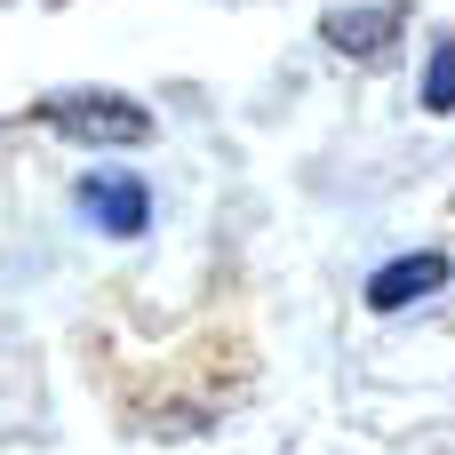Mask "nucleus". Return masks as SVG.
I'll return each mask as SVG.
<instances>
[{
    "label": "nucleus",
    "mask_w": 455,
    "mask_h": 455,
    "mask_svg": "<svg viewBox=\"0 0 455 455\" xmlns=\"http://www.w3.org/2000/svg\"><path fill=\"white\" fill-rule=\"evenodd\" d=\"M40 120L72 144H144L152 136V112L128 104V96H48Z\"/></svg>",
    "instance_id": "f257e3e1"
},
{
    "label": "nucleus",
    "mask_w": 455,
    "mask_h": 455,
    "mask_svg": "<svg viewBox=\"0 0 455 455\" xmlns=\"http://www.w3.org/2000/svg\"><path fill=\"white\" fill-rule=\"evenodd\" d=\"M432 288H448V256H440V248L392 256L384 272H368V312H408V304H424Z\"/></svg>",
    "instance_id": "f03ea898"
},
{
    "label": "nucleus",
    "mask_w": 455,
    "mask_h": 455,
    "mask_svg": "<svg viewBox=\"0 0 455 455\" xmlns=\"http://www.w3.org/2000/svg\"><path fill=\"white\" fill-rule=\"evenodd\" d=\"M80 208H88L104 232H120V240H136V232L152 224V192H144L136 176H80Z\"/></svg>",
    "instance_id": "7ed1b4c3"
},
{
    "label": "nucleus",
    "mask_w": 455,
    "mask_h": 455,
    "mask_svg": "<svg viewBox=\"0 0 455 455\" xmlns=\"http://www.w3.org/2000/svg\"><path fill=\"white\" fill-rule=\"evenodd\" d=\"M392 24H400V8H328V40L344 56H384Z\"/></svg>",
    "instance_id": "20e7f679"
},
{
    "label": "nucleus",
    "mask_w": 455,
    "mask_h": 455,
    "mask_svg": "<svg viewBox=\"0 0 455 455\" xmlns=\"http://www.w3.org/2000/svg\"><path fill=\"white\" fill-rule=\"evenodd\" d=\"M424 104L432 112H455V32H440L432 56H424Z\"/></svg>",
    "instance_id": "39448f33"
}]
</instances>
